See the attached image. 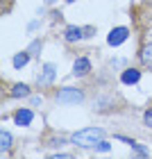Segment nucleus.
Wrapping results in <instances>:
<instances>
[{
  "label": "nucleus",
  "mask_w": 152,
  "mask_h": 159,
  "mask_svg": "<svg viewBox=\"0 0 152 159\" xmlns=\"http://www.w3.org/2000/svg\"><path fill=\"white\" fill-rule=\"evenodd\" d=\"M102 136H105L102 127H84V129H79V132H75L70 141H73L75 146L91 148V146H98V143L102 141Z\"/></svg>",
  "instance_id": "1"
},
{
  "label": "nucleus",
  "mask_w": 152,
  "mask_h": 159,
  "mask_svg": "<svg viewBox=\"0 0 152 159\" xmlns=\"http://www.w3.org/2000/svg\"><path fill=\"white\" fill-rule=\"evenodd\" d=\"M55 98H57V102H61V105H77V102L84 100V93L79 89H73V86H64V89L57 91Z\"/></svg>",
  "instance_id": "2"
},
{
  "label": "nucleus",
  "mask_w": 152,
  "mask_h": 159,
  "mask_svg": "<svg viewBox=\"0 0 152 159\" xmlns=\"http://www.w3.org/2000/svg\"><path fill=\"white\" fill-rule=\"evenodd\" d=\"M34 120V111L27 109V107H20V109L14 114V123H16L18 127H30Z\"/></svg>",
  "instance_id": "3"
},
{
  "label": "nucleus",
  "mask_w": 152,
  "mask_h": 159,
  "mask_svg": "<svg viewBox=\"0 0 152 159\" xmlns=\"http://www.w3.org/2000/svg\"><path fill=\"white\" fill-rule=\"evenodd\" d=\"M127 37H129V30H127V27H114V30L109 32V37H107V43L116 48V46H120V43H125Z\"/></svg>",
  "instance_id": "4"
},
{
  "label": "nucleus",
  "mask_w": 152,
  "mask_h": 159,
  "mask_svg": "<svg viewBox=\"0 0 152 159\" xmlns=\"http://www.w3.org/2000/svg\"><path fill=\"white\" fill-rule=\"evenodd\" d=\"M84 37H86V27H75V25H70V27H66V32H64V39H66L68 43L79 41V39H84Z\"/></svg>",
  "instance_id": "5"
},
{
  "label": "nucleus",
  "mask_w": 152,
  "mask_h": 159,
  "mask_svg": "<svg viewBox=\"0 0 152 159\" xmlns=\"http://www.w3.org/2000/svg\"><path fill=\"white\" fill-rule=\"evenodd\" d=\"M89 70H91V61L86 59V57L75 59V64H73V75H75V77H84Z\"/></svg>",
  "instance_id": "6"
},
{
  "label": "nucleus",
  "mask_w": 152,
  "mask_h": 159,
  "mask_svg": "<svg viewBox=\"0 0 152 159\" xmlns=\"http://www.w3.org/2000/svg\"><path fill=\"white\" fill-rule=\"evenodd\" d=\"M55 64H46V66H43V75H39V84L41 86H48L50 82H52L55 80Z\"/></svg>",
  "instance_id": "7"
},
{
  "label": "nucleus",
  "mask_w": 152,
  "mask_h": 159,
  "mask_svg": "<svg viewBox=\"0 0 152 159\" xmlns=\"http://www.w3.org/2000/svg\"><path fill=\"white\" fill-rule=\"evenodd\" d=\"M139 80H141V70H136V68H127V70H123V75H120L123 84H136Z\"/></svg>",
  "instance_id": "8"
},
{
  "label": "nucleus",
  "mask_w": 152,
  "mask_h": 159,
  "mask_svg": "<svg viewBox=\"0 0 152 159\" xmlns=\"http://www.w3.org/2000/svg\"><path fill=\"white\" fill-rule=\"evenodd\" d=\"M30 96V86L27 84H14L11 86V98H25Z\"/></svg>",
  "instance_id": "9"
},
{
  "label": "nucleus",
  "mask_w": 152,
  "mask_h": 159,
  "mask_svg": "<svg viewBox=\"0 0 152 159\" xmlns=\"http://www.w3.org/2000/svg\"><path fill=\"white\" fill-rule=\"evenodd\" d=\"M27 61H30V50H25V52H18V55H16V57L11 59L14 68H23Z\"/></svg>",
  "instance_id": "10"
},
{
  "label": "nucleus",
  "mask_w": 152,
  "mask_h": 159,
  "mask_svg": "<svg viewBox=\"0 0 152 159\" xmlns=\"http://www.w3.org/2000/svg\"><path fill=\"white\" fill-rule=\"evenodd\" d=\"M141 61L145 64V66H152V41L141 50Z\"/></svg>",
  "instance_id": "11"
},
{
  "label": "nucleus",
  "mask_w": 152,
  "mask_h": 159,
  "mask_svg": "<svg viewBox=\"0 0 152 159\" xmlns=\"http://www.w3.org/2000/svg\"><path fill=\"white\" fill-rule=\"evenodd\" d=\"M0 146H2V150L11 148V134L5 132V129H2V134H0Z\"/></svg>",
  "instance_id": "12"
},
{
  "label": "nucleus",
  "mask_w": 152,
  "mask_h": 159,
  "mask_svg": "<svg viewBox=\"0 0 152 159\" xmlns=\"http://www.w3.org/2000/svg\"><path fill=\"white\" fill-rule=\"evenodd\" d=\"M129 146H132V148H134V150H136V152H139V155H143V157L148 155V150L143 148V146H139V143H136V141H132V143H129Z\"/></svg>",
  "instance_id": "13"
},
{
  "label": "nucleus",
  "mask_w": 152,
  "mask_h": 159,
  "mask_svg": "<svg viewBox=\"0 0 152 159\" xmlns=\"http://www.w3.org/2000/svg\"><path fill=\"white\" fill-rule=\"evenodd\" d=\"M143 120H145V125H148V127H152V107H150L145 114H143Z\"/></svg>",
  "instance_id": "14"
},
{
  "label": "nucleus",
  "mask_w": 152,
  "mask_h": 159,
  "mask_svg": "<svg viewBox=\"0 0 152 159\" xmlns=\"http://www.w3.org/2000/svg\"><path fill=\"white\" fill-rule=\"evenodd\" d=\"M27 50H30V55H37V50H41V41H34Z\"/></svg>",
  "instance_id": "15"
},
{
  "label": "nucleus",
  "mask_w": 152,
  "mask_h": 159,
  "mask_svg": "<svg viewBox=\"0 0 152 159\" xmlns=\"http://www.w3.org/2000/svg\"><path fill=\"white\" fill-rule=\"evenodd\" d=\"M96 148H98V150H102V152H107V150H109L111 146H109V143H107V141H100V143H98Z\"/></svg>",
  "instance_id": "16"
},
{
  "label": "nucleus",
  "mask_w": 152,
  "mask_h": 159,
  "mask_svg": "<svg viewBox=\"0 0 152 159\" xmlns=\"http://www.w3.org/2000/svg\"><path fill=\"white\" fill-rule=\"evenodd\" d=\"M46 2H55V0H46Z\"/></svg>",
  "instance_id": "17"
},
{
  "label": "nucleus",
  "mask_w": 152,
  "mask_h": 159,
  "mask_svg": "<svg viewBox=\"0 0 152 159\" xmlns=\"http://www.w3.org/2000/svg\"><path fill=\"white\" fill-rule=\"evenodd\" d=\"M66 2H75V0H66Z\"/></svg>",
  "instance_id": "18"
}]
</instances>
